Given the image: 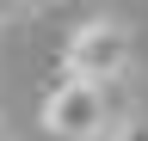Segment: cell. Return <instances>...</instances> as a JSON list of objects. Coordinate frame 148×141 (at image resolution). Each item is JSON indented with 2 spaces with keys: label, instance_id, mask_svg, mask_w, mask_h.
Masks as SVG:
<instances>
[{
  "label": "cell",
  "instance_id": "obj_3",
  "mask_svg": "<svg viewBox=\"0 0 148 141\" xmlns=\"http://www.w3.org/2000/svg\"><path fill=\"white\" fill-rule=\"evenodd\" d=\"M111 141H148V117H130V123H123Z\"/></svg>",
  "mask_w": 148,
  "mask_h": 141
},
{
  "label": "cell",
  "instance_id": "obj_4",
  "mask_svg": "<svg viewBox=\"0 0 148 141\" xmlns=\"http://www.w3.org/2000/svg\"><path fill=\"white\" fill-rule=\"evenodd\" d=\"M25 6H31V0H0V19H18Z\"/></svg>",
  "mask_w": 148,
  "mask_h": 141
},
{
  "label": "cell",
  "instance_id": "obj_2",
  "mask_svg": "<svg viewBox=\"0 0 148 141\" xmlns=\"http://www.w3.org/2000/svg\"><path fill=\"white\" fill-rule=\"evenodd\" d=\"M130 67V31L117 19H86L68 31L62 43V74L68 80H86V86H117Z\"/></svg>",
  "mask_w": 148,
  "mask_h": 141
},
{
  "label": "cell",
  "instance_id": "obj_1",
  "mask_svg": "<svg viewBox=\"0 0 148 141\" xmlns=\"http://www.w3.org/2000/svg\"><path fill=\"white\" fill-rule=\"evenodd\" d=\"M37 123H43L56 141H99V135L111 129V86H86V80L56 74V80L43 86Z\"/></svg>",
  "mask_w": 148,
  "mask_h": 141
}]
</instances>
